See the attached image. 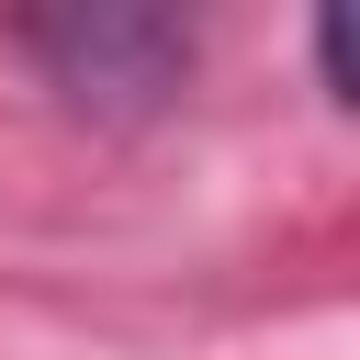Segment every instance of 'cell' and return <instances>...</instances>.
<instances>
[{
  "label": "cell",
  "instance_id": "obj_1",
  "mask_svg": "<svg viewBox=\"0 0 360 360\" xmlns=\"http://www.w3.org/2000/svg\"><path fill=\"white\" fill-rule=\"evenodd\" d=\"M22 56H34L79 112H158V101L191 79V22L90 0V11H34V22H22Z\"/></svg>",
  "mask_w": 360,
  "mask_h": 360
}]
</instances>
